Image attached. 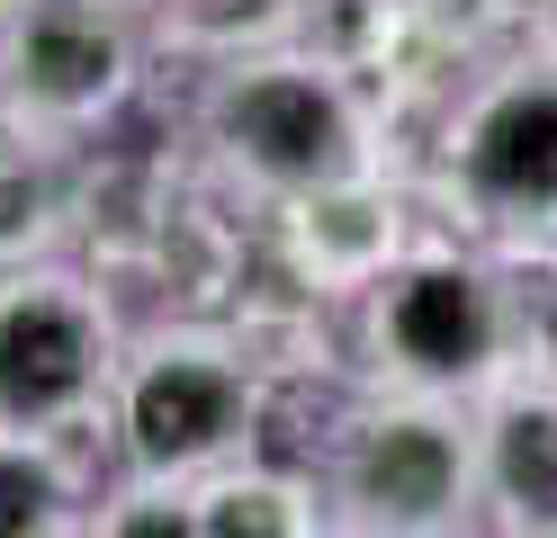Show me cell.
Here are the masks:
<instances>
[{
  "label": "cell",
  "mask_w": 557,
  "mask_h": 538,
  "mask_svg": "<svg viewBox=\"0 0 557 538\" xmlns=\"http://www.w3.org/2000/svg\"><path fill=\"white\" fill-rule=\"evenodd\" d=\"M441 198L504 251L557 242V63H512L459 108Z\"/></svg>",
  "instance_id": "4"
},
{
  "label": "cell",
  "mask_w": 557,
  "mask_h": 538,
  "mask_svg": "<svg viewBox=\"0 0 557 538\" xmlns=\"http://www.w3.org/2000/svg\"><path fill=\"white\" fill-rule=\"evenodd\" d=\"M278 251L306 297H369V278L396 270L405 251V207L377 171L315 179V189L278 198Z\"/></svg>",
  "instance_id": "8"
},
{
  "label": "cell",
  "mask_w": 557,
  "mask_h": 538,
  "mask_svg": "<svg viewBox=\"0 0 557 538\" xmlns=\"http://www.w3.org/2000/svg\"><path fill=\"white\" fill-rule=\"evenodd\" d=\"M73 476H63L54 440H27V430H0V538H37L63 529L73 512Z\"/></svg>",
  "instance_id": "12"
},
{
  "label": "cell",
  "mask_w": 557,
  "mask_h": 538,
  "mask_svg": "<svg viewBox=\"0 0 557 538\" xmlns=\"http://www.w3.org/2000/svg\"><path fill=\"white\" fill-rule=\"evenodd\" d=\"M207 143L234 179L270 198H297L342 171H377L360 99L324 54H225V82L207 90Z\"/></svg>",
  "instance_id": "2"
},
{
  "label": "cell",
  "mask_w": 557,
  "mask_h": 538,
  "mask_svg": "<svg viewBox=\"0 0 557 538\" xmlns=\"http://www.w3.org/2000/svg\"><path fill=\"white\" fill-rule=\"evenodd\" d=\"M18 10H27V0H0V18H18Z\"/></svg>",
  "instance_id": "13"
},
{
  "label": "cell",
  "mask_w": 557,
  "mask_h": 538,
  "mask_svg": "<svg viewBox=\"0 0 557 538\" xmlns=\"http://www.w3.org/2000/svg\"><path fill=\"white\" fill-rule=\"evenodd\" d=\"M63 225V179L46 162V135H0V270L27 261L46 234Z\"/></svg>",
  "instance_id": "11"
},
{
  "label": "cell",
  "mask_w": 557,
  "mask_h": 538,
  "mask_svg": "<svg viewBox=\"0 0 557 538\" xmlns=\"http://www.w3.org/2000/svg\"><path fill=\"white\" fill-rule=\"evenodd\" d=\"M369 368L405 395H459L495 386L512 350V297L495 270H476L468 251H413V261L369 278Z\"/></svg>",
  "instance_id": "3"
},
{
  "label": "cell",
  "mask_w": 557,
  "mask_h": 538,
  "mask_svg": "<svg viewBox=\"0 0 557 538\" xmlns=\"http://www.w3.org/2000/svg\"><path fill=\"white\" fill-rule=\"evenodd\" d=\"M189 529L198 538H306L324 529L315 512V485L288 476V466H207V476H189Z\"/></svg>",
  "instance_id": "10"
},
{
  "label": "cell",
  "mask_w": 557,
  "mask_h": 538,
  "mask_svg": "<svg viewBox=\"0 0 557 538\" xmlns=\"http://www.w3.org/2000/svg\"><path fill=\"white\" fill-rule=\"evenodd\" d=\"M333 493L360 529H449L476 493V430L441 413V395L360 404L333 430Z\"/></svg>",
  "instance_id": "6"
},
{
  "label": "cell",
  "mask_w": 557,
  "mask_h": 538,
  "mask_svg": "<svg viewBox=\"0 0 557 538\" xmlns=\"http://www.w3.org/2000/svg\"><path fill=\"white\" fill-rule=\"evenodd\" d=\"M476 493L504 529H557V386H495L476 422Z\"/></svg>",
  "instance_id": "9"
},
{
  "label": "cell",
  "mask_w": 557,
  "mask_h": 538,
  "mask_svg": "<svg viewBox=\"0 0 557 538\" xmlns=\"http://www.w3.org/2000/svg\"><path fill=\"white\" fill-rule=\"evenodd\" d=\"M109 395H117V440L135 476L189 485L234 449H252L270 368L225 323H181V333H153L145 350H126Z\"/></svg>",
  "instance_id": "1"
},
{
  "label": "cell",
  "mask_w": 557,
  "mask_h": 538,
  "mask_svg": "<svg viewBox=\"0 0 557 538\" xmlns=\"http://www.w3.org/2000/svg\"><path fill=\"white\" fill-rule=\"evenodd\" d=\"M135 90V36L109 0H27L0 18V99L27 135L99 126Z\"/></svg>",
  "instance_id": "7"
},
{
  "label": "cell",
  "mask_w": 557,
  "mask_h": 538,
  "mask_svg": "<svg viewBox=\"0 0 557 538\" xmlns=\"http://www.w3.org/2000/svg\"><path fill=\"white\" fill-rule=\"evenodd\" d=\"M117 377V333L90 278L18 270L0 278V430L54 440Z\"/></svg>",
  "instance_id": "5"
}]
</instances>
